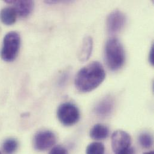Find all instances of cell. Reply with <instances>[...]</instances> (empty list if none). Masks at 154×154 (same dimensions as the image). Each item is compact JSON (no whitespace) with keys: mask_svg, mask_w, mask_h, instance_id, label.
<instances>
[{"mask_svg":"<svg viewBox=\"0 0 154 154\" xmlns=\"http://www.w3.org/2000/svg\"><path fill=\"white\" fill-rule=\"evenodd\" d=\"M17 13L13 7H5L0 12V20L6 25H11L15 23Z\"/></svg>","mask_w":154,"mask_h":154,"instance_id":"8fae6325","label":"cell"},{"mask_svg":"<svg viewBox=\"0 0 154 154\" xmlns=\"http://www.w3.org/2000/svg\"><path fill=\"white\" fill-rule=\"evenodd\" d=\"M18 148V142L14 139H8L2 144V149L5 154H14Z\"/></svg>","mask_w":154,"mask_h":154,"instance_id":"7c38bea8","label":"cell"},{"mask_svg":"<svg viewBox=\"0 0 154 154\" xmlns=\"http://www.w3.org/2000/svg\"><path fill=\"white\" fill-rule=\"evenodd\" d=\"M139 140L141 146L144 148H150L153 144L152 138L151 136L148 133H143L140 134Z\"/></svg>","mask_w":154,"mask_h":154,"instance_id":"9a60e30c","label":"cell"},{"mask_svg":"<svg viewBox=\"0 0 154 154\" xmlns=\"http://www.w3.org/2000/svg\"><path fill=\"white\" fill-rule=\"evenodd\" d=\"M109 134V128L104 125L98 124L95 125L91 130L90 137L96 140H100L106 139Z\"/></svg>","mask_w":154,"mask_h":154,"instance_id":"30bf717a","label":"cell"},{"mask_svg":"<svg viewBox=\"0 0 154 154\" xmlns=\"http://www.w3.org/2000/svg\"><path fill=\"white\" fill-rule=\"evenodd\" d=\"M55 134L49 130L38 132L34 138V147L38 151H45L52 147L56 143Z\"/></svg>","mask_w":154,"mask_h":154,"instance_id":"8992f818","label":"cell"},{"mask_svg":"<svg viewBox=\"0 0 154 154\" xmlns=\"http://www.w3.org/2000/svg\"><path fill=\"white\" fill-rule=\"evenodd\" d=\"M20 45V35L16 32L7 33L4 38L1 51V58L6 62H11L16 58Z\"/></svg>","mask_w":154,"mask_h":154,"instance_id":"3957f363","label":"cell"},{"mask_svg":"<svg viewBox=\"0 0 154 154\" xmlns=\"http://www.w3.org/2000/svg\"><path fill=\"white\" fill-rule=\"evenodd\" d=\"M131 138L122 130L115 131L112 136V147L115 154H134V149L131 146Z\"/></svg>","mask_w":154,"mask_h":154,"instance_id":"277c9868","label":"cell"},{"mask_svg":"<svg viewBox=\"0 0 154 154\" xmlns=\"http://www.w3.org/2000/svg\"><path fill=\"white\" fill-rule=\"evenodd\" d=\"M105 148L103 143L93 142L89 144L86 149V154H104Z\"/></svg>","mask_w":154,"mask_h":154,"instance_id":"4fadbf2b","label":"cell"},{"mask_svg":"<svg viewBox=\"0 0 154 154\" xmlns=\"http://www.w3.org/2000/svg\"><path fill=\"white\" fill-rule=\"evenodd\" d=\"M143 154H154V152L153 151H150V152H146V153Z\"/></svg>","mask_w":154,"mask_h":154,"instance_id":"ac0fdd59","label":"cell"},{"mask_svg":"<svg viewBox=\"0 0 154 154\" xmlns=\"http://www.w3.org/2000/svg\"><path fill=\"white\" fill-rule=\"evenodd\" d=\"M49 154H69V153L65 148L58 145L54 147Z\"/></svg>","mask_w":154,"mask_h":154,"instance_id":"2e32d148","label":"cell"},{"mask_svg":"<svg viewBox=\"0 0 154 154\" xmlns=\"http://www.w3.org/2000/svg\"><path fill=\"white\" fill-rule=\"evenodd\" d=\"M0 154H1V152H0Z\"/></svg>","mask_w":154,"mask_h":154,"instance_id":"d6986e66","label":"cell"},{"mask_svg":"<svg viewBox=\"0 0 154 154\" xmlns=\"http://www.w3.org/2000/svg\"><path fill=\"white\" fill-rule=\"evenodd\" d=\"M149 62L152 65L154 64V47L151 48V51L150 52V55H149Z\"/></svg>","mask_w":154,"mask_h":154,"instance_id":"e0dca14e","label":"cell"},{"mask_svg":"<svg viewBox=\"0 0 154 154\" xmlns=\"http://www.w3.org/2000/svg\"><path fill=\"white\" fill-rule=\"evenodd\" d=\"M5 2L13 4V8L17 14L22 17L29 15L34 8V2L32 1H5Z\"/></svg>","mask_w":154,"mask_h":154,"instance_id":"ba28073f","label":"cell"},{"mask_svg":"<svg viewBox=\"0 0 154 154\" xmlns=\"http://www.w3.org/2000/svg\"><path fill=\"white\" fill-rule=\"evenodd\" d=\"M112 103L111 100L106 99L102 101L97 107V112L101 115H105L109 113L112 108Z\"/></svg>","mask_w":154,"mask_h":154,"instance_id":"5bb4252c","label":"cell"},{"mask_svg":"<svg viewBox=\"0 0 154 154\" xmlns=\"http://www.w3.org/2000/svg\"><path fill=\"white\" fill-rule=\"evenodd\" d=\"M93 49V40L90 36H86L79 51L78 58L80 62H86L91 55Z\"/></svg>","mask_w":154,"mask_h":154,"instance_id":"9c48e42d","label":"cell"},{"mask_svg":"<svg viewBox=\"0 0 154 154\" xmlns=\"http://www.w3.org/2000/svg\"><path fill=\"white\" fill-rule=\"evenodd\" d=\"M59 121L65 126H72L80 119V112L77 107L72 103H65L60 106L57 111Z\"/></svg>","mask_w":154,"mask_h":154,"instance_id":"5b68a950","label":"cell"},{"mask_svg":"<svg viewBox=\"0 0 154 154\" xmlns=\"http://www.w3.org/2000/svg\"><path fill=\"white\" fill-rule=\"evenodd\" d=\"M126 22L125 14L119 10H115L110 13L106 20L107 30L110 34L119 32L124 26Z\"/></svg>","mask_w":154,"mask_h":154,"instance_id":"52a82bcc","label":"cell"},{"mask_svg":"<svg viewBox=\"0 0 154 154\" xmlns=\"http://www.w3.org/2000/svg\"><path fill=\"white\" fill-rule=\"evenodd\" d=\"M104 58L108 68L112 71L120 69L124 65L125 54L124 47L116 38L107 40L104 48Z\"/></svg>","mask_w":154,"mask_h":154,"instance_id":"7a4b0ae2","label":"cell"},{"mask_svg":"<svg viewBox=\"0 0 154 154\" xmlns=\"http://www.w3.org/2000/svg\"><path fill=\"white\" fill-rule=\"evenodd\" d=\"M105 77L106 72L102 64L94 61L78 72L75 80V86L80 92H91L101 85Z\"/></svg>","mask_w":154,"mask_h":154,"instance_id":"6da1fadb","label":"cell"}]
</instances>
